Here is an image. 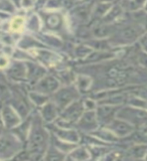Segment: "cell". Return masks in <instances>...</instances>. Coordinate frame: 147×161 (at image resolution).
Wrapping results in <instances>:
<instances>
[{
  "instance_id": "cell-17",
  "label": "cell",
  "mask_w": 147,
  "mask_h": 161,
  "mask_svg": "<svg viewBox=\"0 0 147 161\" xmlns=\"http://www.w3.org/2000/svg\"><path fill=\"white\" fill-rule=\"evenodd\" d=\"M8 94V90L7 88L5 87V86L3 84L0 83V100H3L5 99L6 97H4L5 95H7Z\"/></svg>"
},
{
  "instance_id": "cell-4",
  "label": "cell",
  "mask_w": 147,
  "mask_h": 161,
  "mask_svg": "<svg viewBox=\"0 0 147 161\" xmlns=\"http://www.w3.org/2000/svg\"><path fill=\"white\" fill-rule=\"evenodd\" d=\"M58 86L59 84L56 80V79H54L53 77H46L40 80L36 88L39 93L49 94V93L55 92V91L57 90Z\"/></svg>"
},
{
  "instance_id": "cell-3",
  "label": "cell",
  "mask_w": 147,
  "mask_h": 161,
  "mask_svg": "<svg viewBox=\"0 0 147 161\" xmlns=\"http://www.w3.org/2000/svg\"><path fill=\"white\" fill-rule=\"evenodd\" d=\"M76 92L75 90L72 88H67V89H63L60 90L55 94L54 101L56 105L60 108H64L65 106H67L71 101L76 97Z\"/></svg>"
},
{
  "instance_id": "cell-15",
  "label": "cell",
  "mask_w": 147,
  "mask_h": 161,
  "mask_svg": "<svg viewBox=\"0 0 147 161\" xmlns=\"http://www.w3.org/2000/svg\"><path fill=\"white\" fill-rule=\"evenodd\" d=\"M30 98H31V100L36 105H42L47 101V98L45 96H41L38 94H31L30 95Z\"/></svg>"
},
{
  "instance_id": "cell-14",
  "label": "cell",
  "mask_w": 147,
  "mask_h": 161,
  "mask_svg": "<svg viewBox=\"0 0 147 161\" xmlns=\"http://www.w3.org/2000/svg\"><path fill=\"white\" fill-rule=\"evenodd\" d=\"M47 24H48V26L51 28H55L59 26V24H60L59 16L58 15H51V16H49L47 19Z\"/></svg>"
},
{
  "instance_id": "cell-9",
  "label": "cell",
  "mask_w": 147,
  "mask_h": 161,
  "mask_svg": "<svg viewBox=\"0 0 147 161\" xmlns=\"http://www.w3.org/2000/svg\"><path fill=\"white\" fill-rule=\"evenodd\" d=\"M9 75L15 79H21L25 75V68L22 64H15L13 67L9 69Z\"/></svg>"
},
{
  "instance_id": "cell-22",
  "label": "cell",
  "mask_w": 147,
  "mask_h": 161,
  "mask_svg": "<svg viewBox=\"0 0 147 161\" xmlns=\"http://www.w3.org/2000/svg\"><path fill=\"white\" fill-rule=\"evenodd\" d=\"M145 27H147V17H145Z\"/></svg>"
},
{
  "instance_id": "cell-5",
  "label": "cell",
  "mask_w": 147,
  "mask_h": 161,
  "mask_svg": "<svg viewBox=\"0 0 147 161\" xmlns=\"http://www.w3.org/2000/svg\"><path fill=\"white\" fill-rule=\"evenodd\" d=\"M2 116L4 119V123L7 127H13L19 123V116L16 114L11 106H5L2 110Z\"/></svg>"
},
{
  "instance_id": "cell-2",
  "label": "cell",
  "mask_w": 147,
  "mask_h": 161,
  "mask_svg": "<svg viewBox=\"0 0 147 161\" xmlns=\"http://www.w3.org/2000/svg\"><path fill=\"white\" fill-rule=\"evenodd\" d=\"M21 143L12 135L0 136V158H10L21 148Z\"/></svg>"
},
{
  "instance_id": "cell-19",
  "label": "cell",
  "mask_w": 147,
  "mask_h": 161,
  "mask_svg": "<svg viewBox=\"0 0 147 161\" xmlns=\"http://www.w3.org/2000/svg\"><path fill=\"white\" fill-rule=\"evenodd\" d=\"M141 44H142L143 48L147 52V35H145V36L141 39Z\"/></svg>"
},
{
  "instance_id": "cell-24",
  "label": "cell",
  "mask_w": 147,
  "mask_h": 161,
  "mask_svg": "<svg viewBox=\"0 0 147 161\" xmlns=\"http://www.w3.org/2000/svg\"><path fill=\"white\" fill-rule=\"evenodd\" d=\"M146 9H147V5H146Z\"/></svg>"
},
{
  "instance_id": "cell-11",
  "label": "cell",
  "mask_w": 147,
  "mask_h": 161,
  "mask_svg": "<svg viewBox=\"0 0 147 161\" xmlns=\"http://www.w3.org/2000/svg\"><path fill=\"white\" fill-rule=\"evenodd\" d=\"M60 136L61 139L65 140H71V141H77L78 140V135L76 134L74 131H70V130H62V131H58L57 132Z\"/></svg>"
},
{
  "instance_id": "cell-12",
  "label": "cell",
  "mask_w": 147,
  "mask_h": 161,
  "mask_svg": "<svg viewBox=\"0 0 147 161\" xmlns=\"http://www.w3.org/2000/svg\"><path fill=\"white\" fill-rule=\"evenodd\" d=\"M23 28V18L15 17L10 23V29L14 32H20Z\"/></svg>"
},
{
  "instance_id": "cell-7",
  "label": "cell",
  "mask_w": 147,
  "mask_h": 161,
  "mask_svg": "<svg viewBox=\"0 0 147 161\" xmlns=\"http://www.w3.org/2000/svg\"><path fill=\"white\" fill-rule=\"evenodd\" d=\"M95 116L92 112H89L87 114L84 115V117L81 119V121L79 122V126L81 128L84 129H92L93 127L96 126V122H95Z\"/></svg>"
},
{
  "instance_id": "cell-1",
  "label": "cell",
  "mask_w": 147,
  "mask_h": 161,
  "mask_svg": "<svg viewBox=\"0 0 147 161\" xmlns=\"http://www.w3.org/2000/svg\"><path fill=\"white\" fill-rule=\"evenodd\" d=\"M47 139V133L45 131L40 123H35L30 131V137H29V147L32 151H40L44 148L45 143Z\"/></svg>"
},
{
  "instance_id": "cell-23",
  "label": "cell",
  "mask_w": 147,
  "mask_h": 161,
  "mask_svg": "<svg viewBox=\"0 0 147 161\" xmlns=\"http://www.w3.org/2000/svg\"><path fill=\"white\" fill-rule=\"evenodd\" d=\"M39 1H40V2H42V1H44V0H39Z\"/></svg>"
},
{
  "instance_id": "cell-20",
  "label": "cell",
  "mask_w": 147,
  "mask_h": 161,
  "mask_svg": "<svg viewBox=\"0 0 147 161\" xmlns=\"http://www.w3.org/2000/svg\"><path fill=\"white\" fill-rule=\"evenodd\" d=\"M31 4H32V1L31 0H22V5L24 7H29V6H31Z\"/></svg>"
},
{
  "instance_id": "cell-8",
  "label": "cell",
  "mask_w": 147,
  "mask_h": 161,
  "mask_svg": "<svg viewBox=\"0 0 147 161\" xmlns=\"http://www.w3.org/2000/svg\"><path fill=\"white\" fill-rule=\"evenodd\" d=\"M42 116L46 122L52 121L56 117V107L53 104H47L42 110Z\"/></svg>"
},
{
  "instance_id": "cell-6",
  "label": "cell",
  "mask_w": 147,
  "mask_h": 161,
  "mask_svg": "<svg viewBox=\"0 0 147 161\" xmlns=\"http://www.w3.org/2000/svg\"><path fill=\"white\" fill-rule=\"evenodd\" d=\"M81 113H82V104L79 102H76V103H73L70 107H68L65 110L62 117L64 118L65 121L70 122V121L77 120L80 117Z\"/></svg>"
},
{
  "instance_id": "cell-13",
  "label": "cell",
  "mask_w": 147,
  "mask_h": 161,
  "mask_svg": "<svg viewBox=\"0 0 147 161\" xmlns=\"http://www.w3.org/2000/svg\"><path fill=\"white\" fill-rule=\"evenodd\" d=\"M113 127L116 129L117 132H119L120 134H122V135L123 134H127L128 132H130V131H131V127H129V126H127L125 123H122V122H116Z\"/></svg>"
},
{
  "instance_id": "cell-21",
  "label": "cell",
  "mask_w": 147,
  "mask_h": 161,
  "mask_svg": "<svg viewBox=\"0 0 147 161\" xmlns=\"http://www.w3.org/2000/svg\"><path fill=\"white\" fill-rule=\"evenodd\" d=\"M13 1H14L15 3H16L17 5H19V1H20V0H13Z\"/></svg>"
},
{
  "instance_id": "cell-18",
  "label": "cell",
  "mask_w": 147,
  "mask_h": 161,
  "mask_svg": "<svg viewBox=\"0 0 147 161\" xmlns=\"http://www.w3.org/2000/svg\"><path fill=\"white\" fill-rule=\"evenodd\" d=\"M8 64V59L5 57H0V68H5Z\"/></svg>"
},
{
  "instance_id": "cell-10",
  "label": "cell",
  "mask_w": 147,
  "mask_h": 161,
  "mask_svg": "<svg viewBox=\"0 0 147 161\" xmlns=\"http://www.w3.org/2000/svg\"><path fill=\"white\" fill-rule=\"evenodd\" d=\"M45 73V70L39 67V65L35 64H30L29 65V78L34 79V80H37L39 79L41 75Z\"/></svg>"
},
{
  "instance_id": "cell-16",
  "label": "cell",
  "mask_w": 147,
  "mask_h": 161,
  "mask_svg": "<svg viewBox=\"0 0 147 161\" xmlns=\"http://www.w3.org/2000/svg\"><path fill=\"white\" fill-rule=\"evenodd\" d=\"M72 156L76 159H85V158H88V153L85 149L81 148V149L76 150L75 152H73Z\"/></svg>"
}]
</instances>
